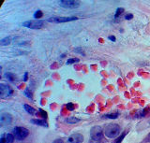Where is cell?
<instances>
[{
    "instance_id": "cell-14",
    "label": "cell",
    "mask_w": 150,
    "mask_h": 143,
    "mask_svg": "<svg viewBox=\"0 0 150 143\" xmlns=\"http://www.w3.org/2000/svg\"><path fill=\"white\" fill-rule=\"evenodd\" d=\"M119 116V112H114V113H108L103 115V118L106 119H116L117 117Z\"/></svg>"
},
{
    "instance_id": "cell-17",
    "label": "cell",
    "mask_w": 150,
    "mask_h": 143,
    "mask_svg": "<svg viewBox=\"0 0 150 143\" xmlns=\"http://www.w3.org/2000/svg\"><path fill=\"white\" fill-rule=\"evenodd\" d=\"M123 12H124V8H117L115 14V19H116V18H118Z\"/></svg>"
},
{
    "instance_id": "cell-8",
    "label": "cell",
    "mask_w": 150,
    "mask_h": 143,
    "mask_svg": "<svg viewBox=\"0 0 150 143\" xmlns=\"http://www.w3.org/2000/svg\"><path fill=\"white\" fill-rule=\"evenodd\" d=\"M83 139H84V137L82 134L76 133V134H72V135L68 138L67 143H83Z\"/></svg>"
},
{
    "instance_id": "cell-15",
    "label": "cell",
    "mask_w": 150,
    "mask_h": 143,
    "mask_svg": "<svg viewBox=\"0 0 150 143\" xmlns=\"http://www.w3.org/2000/svg\"><path fill=\"white\" fill-rule=\"evenodd\" d=\"M11 42V36H7V38H5V39L0 40V45H1V46L8 45Z\"/></svg>"
},
{
    "instance_id": "cell-27",
    "label": "cell",
    "mask_w": 150,
    "mask_h": 143,
    "mask_svg": "<svg viewBox=\"0 0 150 143\" xmlns=\"http://www.w3.org/2000/svg\"><path fill=\"white\" fill-rule=\"evenodd\" d=\"M27 77H28V74H27V73H25V78H23V81H27Z\"/></svg>"
},
{
    "instance_id": "cell-11",
    "label": "cell",
    "mask_w": 150,
    "mask_h": 143,
    "mask_svg": "<svg viewBox=\"0 0 150 143\" xmlns=\"http://www.w3.org/2000/svg\"><path fill=\"white\" fill-rule=\"evenodd\" d=\"M23 108H25V109L26 110V112L29 113L30 115H37V116H40V111L36 110L34 108L31 107V106L25 104V106H23Z\"/></svg>"
},
{
    "instance_id": "cell-26",
    "label": "cell",
    "mask_w": 150,
    "mask_h": 143,
    "mask_svg": "<svg viewBox=\"0 0 150 143\" xmlns=\"http://www.w3.org/2000/svg\"><path fill=\"white\" fill-rule=\"evenodd\" d=\"M108 39H109L110 40H112V41H115V36H108Z\"/></svg>"
},
{
    "instance_id": "cell-12",
    "label": "cell",
    "mask_w": 150,
    "mask_h": 143,
    "mask_svg": "<svg viewBox=\"0 0 150 143\" xmlns=\"http://www.w3.org/2000/svg\"><path fill=\"white\" fill-rule=\"evenodd\" d=\"M32 123H35L37 125H40V126H48V123L45 122V120H40V119H32L31 120Z\"/></svg>"
},
{
    "instance_id": "cell-19",
    "label": "cell",
    "mask_w": 150,
    "mask_h": 143,
    "mask_svg": "<svg viewBox=\"0 0 150 143\" xmlns=\"http://www.w3.org/2000/svg\"><path fill=\"white\" fill-rule=\"evenodd\" d=\"M34 16H35L36 19H40V18H41L42 16H43V13H42L41 11H36Z\"/></svg>"
},
{
    "instance_id": "cell-25",
    "label": "cell",
    "mask_w": 150,
    "mask_h": 143,
    "mask_svg": "<svg viewBox=\"0 0 150 143\" xmlns=\"http://www.w3.org/2000/svg\"><path fill=\"white\" fill-rule=\"evenodd\" d=\"M53 143H64V142H63V140H62V139H59V138H58V139L54 140V142H53Z\"/></svg>"
},
{
    "instance_id": "cell-20",
    "label": "cell",
    "mask_w": 150,
    "mask_h": 143,
    "mask_svg": "<svg viewBox=\"0 0 150 143\" xmlns=\"http://www.w3.org/2000/svg\"><path fill=\"white\" fill-rule=\"evenodd\" d=\"M77 62H79V59L78 58H70V59H69L68 61H67V64H73V63H77Z\"/></svg>"
},
{
    "instance_id": "cell-4",
    "label": "cell",
    "mask_w": 150,
    "mask_h": 143,
    "mask_svg": "<svg viewBox=\"0 0 150 143\" xmlns=\"http://www.w3.org/2000/svg\"><path fill=\"white\" fill-rule=\"evenodd\" d=\"M90 135H91V138L95 141H98L102 139L103 136H104V133H103L101 127L100 126H95L91 129L90 131Z\"/></svg>"
},
{
    "instance_id": "cell-16",
    "label": "cell",
    "mask_w": 150,
    "mask_h": 143,
    "mask_svg": "<svg viewBox=\"0 0 150 143\" xmlns=\"http://www.w3.org/2000/svg\"><path fill=\"white\" fill-rule=\"evenodd\" d=\"M126 135H127V130H126V131H124L123 133H122L121 135H120L118 137H117L115 140H114V143H121L122 141H123L124 138H125Z\"/></svg>"
},
{
    "instance_id": "cell-1",
    "label": "cell",
    "mask_w": 150,
    "mask_h": 143,
    "mask_svg": "<svg viewBox=\"0 0 150 143\" xmlns=\"http://www.w3.org/2000/svg\"><path fill=\"white\" fill-rule=\"evenodd\" d=\"M104 135L109 138H115L120 134V126L117 123H110L103 130Z\"/></svg>"
},
{
    "instance_id": "cell-22",
    "label": "cell",
    "mask_w": 150,
    "mask_h": 143,
    "mask_svg": "<svg viewBox=\"0 0 150 143\" xmlns=\"http://www.w3.org/2000/svg\"><path fill=\"white\" fill-rule=\"evenodd\" d=\"M74 52H75V53H80L81 55H84V53H83V52H82V49H80V48L74 49Z\"/></svg>"
},
{
    "instance_id": "cell-3",
    "label": "cell",
    "mask_w": 150,
    "mask_h": 143,
    "mask_svg": "<svg viewBox=\"0 0 150 143\" xmlns=\"http://www.w3.org/2000/svg\"><path fill=\"white\" fill-rule=\"evenodd\" d=\"M44 25H45V22L41 20L26 21L25 22H23V26L27 27V28H31V29H40L41 27H43Z\"/></svg>"
},
{
    "instance_id": "cell-10",
    "label": "cell",
    "mask_w": 150,
    "mask_h": 143,
    "mask_svg": "<svg viewBox=\"0 0 150 143\" xmlns=\"http://www.w3.org/2000/svg\"><path fill=\"white\" fill-rule=\"evenodd\" d=\"M14 136L12 134H2L1 137H0V143H13L14 141Z\"/></svg>"
},
{
    "instance_id": "cell-7",
    "label": "cell",
    "mask_w": 150,
    "mask_h": 143,
    "mask_svg": "<svg viewBox=\"0 0 150 143\" xmlns=\"http://www.w3.org/2000/svg\"><path fill=\"white\" fill-rule=\"evenodd\" d=\"M13 93L12 89L8 84L1 83L0 84V95L1 98H7L8 96H11Z\"/></svg>"
},
{
    "instance_id": "cell-6",
    "label": "cell",
    "mask_w": 150,
    "mask_h": 143,
    "mask_svg": "<svg viewBox=\"0 0 150 143\" xmlns=\"http://www.w3.org/2000/svg\"><path fill=\"white\" fill-rule=\"evenodd\" d=\"M75 20H78V18L72 16V17H51L47 21L50 22H54V24H61V22H67Z\"/></svg>"
},
{
    "instance_id": "cell-2",
    "label": "cell",
    "mask_w": 150,
    "mask_h": 143,
    "mask_svg": "<svg viewBox=\"0 0 150 143\" xmlns=\"http://www.w3.org/2000/svg\"><path fill=\"white\" fill-rule=\"evenodd\" d=\"M29 135V131L25 127L17 126L13 129V136L17 140H23Z\"/></svg>"
},
{
    "instance_id": "cell-21",
    "label": "cell",
    "mask_w": 150,
    "mask_h": 143,
    "mask_svg": "<svg viewBox=\"0 0 150 143\" xmlns=\"http://www.w3.org/2000/svg\"><path fill=\"white\" fill-rule=\"evenodd\" d=\"M66 107H67L68 110H73V109H75V106H74V104H72V103H68Z\"/></svg>"
},
{
    "instance_id": "cell-5",
    "label": "cell",
    "mask_w": 150,
    "mask_h": 143,
    "mask_svg": "<svg viewBox=\"0 0 150 143\" xmlns=\"http://www.w3.org/2000/svg\"><path fill=\"white\" fill-rule=\"evenodd\" d=\"M59 5L65 8H77L80 6V1L78 0H61Z\"/></svg>"
},
{
    "instance_id": "cell-18",
    "label": "cell",
    "mask_w": 150,
    "mask_h": 143,
    "mask_svg": "<svg viewBox=\"0 0 150 143\" xmlns=\"http://www.w3.org/2000/svg\"><path fill=\"white\" fill-rule=\"evenodd\" d=\"M6 77L8 78V79L11 81H14L16 80V77L14 74H12V73H7L6 74Z\"/></svg>"
},
{
    "instance_id": "cell-9",
    "label": "cell",
    "mask_w": 150,
    "mask_h": 143,
    "mask_svg": "<svg viewBox=\"0 0 150 143\" xmlns=\"http://www.w3.org/2000/svg\"><path fill=\"white\" fill-rule=\"evenodd\" d=\"M12 122V116L8 113H2L0 116V123L2 125H9Z\"/></svg>"
},
{
    "instance_id": "cell-23",
    "label": "cell",
    "mask_w": 150,
    "mask_h": 143,
    "mask_svg": "<svg viewBox=\"0 0 150 143\" xmlns=\"http://www.w3.org/2000/svg\"><path fill=\"white\" fill-rule=\"evenodd\" d=\"M125 19L126 20H131V19H133V15L132 14H130V13H129V14H127L126 16H125Z\"/></svg>"
},
{
    "instance_id": "cell-24",
    "label": "cell",
    "mask_w": 150,
    "mask_h": 143,
    "mask_svg": "<svg viewBox=\"0 0 150 143\" xmlns=\"http://www.w3.org/2000/svg\"><path fill=\"white\" fill-rule=\"evenodd\" d=\"M25 95H27V97H28V98H32V95L29 94V92H28V90L25 91Z\"/></svg>"
},
{
    "instance_id": "cell-13",
    "label": "cell",
    "mask_w": 150,
    "mask_h": 143,
    "mask_svg": "<svg viewBox=\"0 0 150 143\" xmlns=\"http://www.w3.org/2000/svg\"><path fill=\"white\" fill-rule=\"evenodd\" d=\"M81 120H80L79 118H76V117H69V118H67L65 120L66 123H70V124H73V123H79Z\"/></svg>"
}]
</instances>
